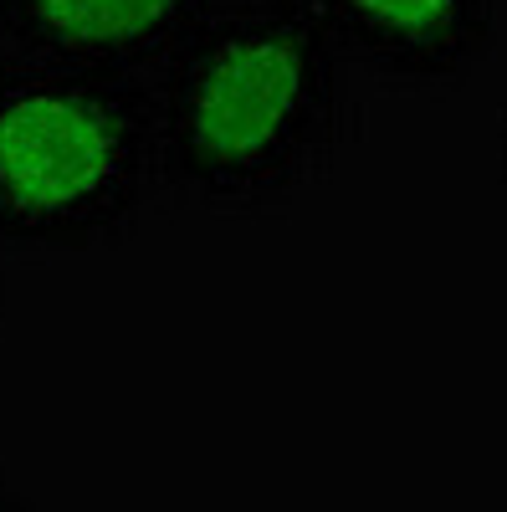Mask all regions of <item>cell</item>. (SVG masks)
I'll list each match as a JSON object with an SVG mask.
<instances>
[{
  "label": "cell",
  "instance_id": "obj_1",
  "mask_svg": "<svg viewBox=\"0 0 507 512\" xmlns=\"http://www.w3.org/2000/svg\"><path fill=\"white\" fill-rule=\"evenodd\" d=\"M159 185L216 216H272L349 139V57L308 0H221L154 72Z\"/></svg>",
  "mask_w": 507,
  "mask_h": 512
},
{
  "label": "cell",
  "instance_id": "obj_2",
  "mask_svg": "<svg viewBox=\"0 0 507 512\" xmlns=\"http://www.w3.org/2000/svg\"><path fill=\"white\" fill-rule=\"evenodd\" d=\"M154 190L149 77L0 52V251L88 256L118 246Z\"/></svg>",
  "mask_w": 507,
  "mask_h": 512
},
{
  "label": "cell",
  "instance_id": "obj_3",
  "mask_svg": "<svg viewBox=\"0 0 507 512\" xmlns=\"http://www.w3.org/2000/svg\"><path fill=\"white\" fill-rule=\"evenodd\" d=\"M333 47L400 88H451L497 41V0H308Z\"/></svg>",
  "mask_w": 507,
  "mask_h": 512
},
{
  "label": "cell",
  "instance_id": "obj_4",
  "mask_svg": "<svg viewBox=\"0 0 507 512\" xmlns=\"http://www.w3.org/2000/svg\"><path fill=\"white\" fill-rule=\"evenodd\" d=\"M221 0H0V52L149 77Z\"/></svg>",
  "mask_w": 507,
  "mask_h": 512
},
{
  "label": "cell",
  "instance_id": "obj_5",
  "mask_svg": "<svg viewBox=\"0 0 507 512\" xmlns=\"http://www.w3.org/2000/svg\"><path fill=\"white\" fill-rule=\"evenodd\" d=\"M21 507H26V497H21V492H11V487H6V477H0V512H21Z\"/></svg>",
  "mask_w": 507,
  "mask_h": 512
},
{
  "label": "cell",
  "instance_id": "obj_6",
  "mask_svg": "<svg viewBox=\"0 0 507 512\" xmlns=\"http://www.w3.org/2000/svg\"><path fill=\"white\" fill-rule=\"evenodd\" d=\"M0 313H6V282H0Z\"/></svg>",
  "mask_w": 507,
  "mask_h": 512
},
{
  "label": "cell",
  "instance_id": "obj_7",
  "mask_svg": "<svg viewBox=\"0 0 507 512\" xmlns=\"http://www.w3.org/2000/svg\"><path fill=\"white\" fill-rule=\"evenodd\" d=\"M21 512H36V507H31V502H26V507H21Z\"/></svg>",
  "mask_w": 507,
  "mask_h": 512
}]
</instances>
